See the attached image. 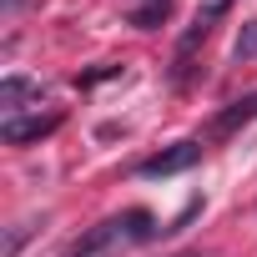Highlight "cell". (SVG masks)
<instances>
[{"label":"cell","instance_id":"cell-3","mask_svg":"<svg viewBox=\"0 0 257 257\" xmlns=\"http://www.w3.org/2000/svg\"><path fill=\"white\" fill-rule=\"evenodd\" d=\"M252 116H257V91H252V96H242V101H232L227 111H217V116H212V137L237 132V126H247Z\"/></svg>","mask_w":257,"mask_h":257},{"label":"cell","instance_id":"cell-4","mask_svg":"<svg viewBox=\"0 0 257 257\" xmlns=\"http://www.w3.org/2000/svg\"><path fill=\"white\" fill-rule=\"evenodd\" d=\"M31 96H41V86L26 81V76H6L0 81V106L6 111H21V101H31Z\"/></svg>","mask_w":257,"mask_h":257},{"label":"cell","instance_id":"cell-8","mask_svg":"<svg viewBox=\"0 0 257 257\" xmlns=\"http://www.w3.org/2000/svg\"><path fill=\"white\" fill-rule=\"evenodd\" d=\"M227 6H232V0H202V6H197V26H202V31H212V26L227 16Z\"/></svg>","mask_w":257,"mask_h":257},{"label":"cell","instance_id":"cell-12","mask_svg":"<svg viewBox=\"0 0 257 257\" xmlns=\"http://www.w3.org/2000/svg\"><path fill=\"white\" fill-rule=\"evenodd\" d=\"M101 257H111V252H101Z\"/></svg>","mask_w":257,"mask_h":257},{"label":"cell","instance_id":"cell-10","mask_svg":"<svg viewBox=\"0 0 257 257\" xmlns=\"http://www.w3.org/2000/svg\"><path fill=\"white\" fill-rule=\"evenodd\" d=\"M177 257H207V252H177Z\"/></svg>","mask_w":257,"mask_h":257},{"label":"cell","instance_id":"cell-11","mask_svg":"<svg viewBox=\"0 0 257 257\" xmlns=\"http://www.w3.org/2000/svg\"><path fill=\"white\" fill-rule=\"evenodd\" d=\"M142 6H157V0H142Z\"/></svg>","mask_w":257,"mask_h":257},{"label":"cell","instance_id":"cell-1","mask_svg":"<svg viewBox=\"0 0 257 257\" xmlns=\"http://www.w3.org/2000/svg\"><path fill=\"white\" fill-rule=\"evenodd\" d=\"M202 162V142H177V147H167V152H157V157H147L142 167H137V177H177V172H192Z\"/></svg>","mask_w":257,"mask_h":257},{"label":"cell","instance_id":"cell-5","mask_svg":"<svg viewBox=\"0 0 257 257\" xmlns=\"http://www.w3.org/2000/svg\"><path fill=\"white\" fill-rule=\"evenodd\" d=\"M121 227H126V242H147V237H157V222H152V212H142V207L126 212Z\"/></svg>","mask_w":257,"mask_h":257},{"label":"cell","instance_id":"cell-2","mask_svg":"<svg viewBox=\"0 0 257 257\" xmlns=\"http://www.w3.org/2000/svg\"><path fill=\"white\" fill-rule=\"evenodd\" d=\"M61 111H36V116H6V126H0V137H6V147H26V142H41L51 132H61Z\"/></svg>","mask_w":257,"mask_h":257},{"label":"cell","instance_id":"cell-9","mask_svg":"<svg viewBox=\"0 0 257 257\" xmlns=\"http://www.w3.org/2000/svg\"><path fill=\"white\" fill-rule=\"evenodd\" d=\"M116 71H121V66H96V71L81 76V86H96V81H106V76H116Z\"/></svg>","mask_w":257,"mask_h":257},{"label":"cell","instance_id":"cell-7","mask_svg":"<svg viewBox=\"0 0 257 257\" xmlns=\"http://www.w3.org/2000/svg\"><path fill=\"white\" fill-rule=\"evenodd\" d=\"M232 61L242 66V61H257V21H247L242 31H237V41H232Z\"/></svg>","mask_w":257,"mask_h":257},{"label":"cell","instance_id":"cell-6","mask_svg":"<svg viewBox=\"0 0 257 257\" xmlns=\"http://www.w3.org/2000/svg\"><path fill=\"white\" fill-rule=\"evenodd\" d=\"M167 16H172V0H157V6H137V11H132V26H137V31H157Z\"/></svg>","mask_w":257,"mask_h":257}]
</instances>
